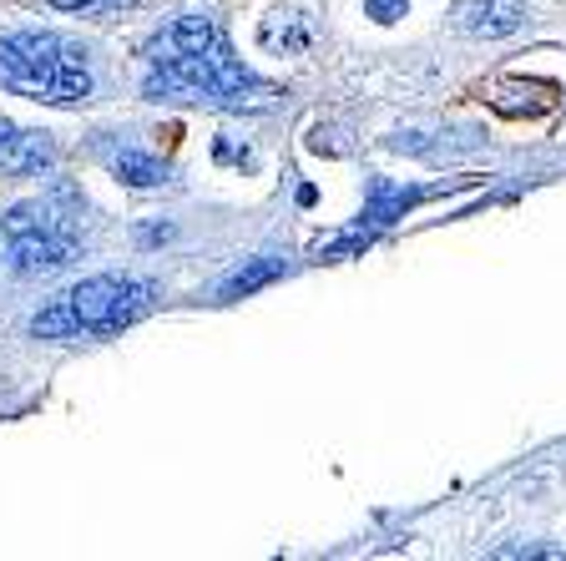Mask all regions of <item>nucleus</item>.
Returning a JSON list of instances; mask_svg holds the SVG:
<instances>
[{"instance_id": "13", "label": "nucleus", "mask_w": 566, "mask_h": 561, "mask_svg": "<svg viewBox=\"0 0 566 561\" xmlns=\"http://www.w3.org/2000/svg\"><path fill=\"white\" fill-rule=\"evenodd\" d=\"M56 11H82V6H96V0H51Z\"/></svg>"}, {"instance_id": "2", "label": "nucleus", "mask_w": 566, "mask_h": 561, "mask_svg": "<svg viewBox=\"0 0 566 561\" xmlns=\"http://www.w3.org/2000/svg\"><path fill=\"white\" fill-rule=\"evenodd\" d=\"M66 61V41L51 31H15L0 41V86L6 92H21L46 102L51 92V76L61 71Z\"/></svg>"}, {"instance_id": "7", "label": "nucleus", "mask_w": 566, "mask_h": 561, "mask_svg": "<svg viewBox=\"0 0 566 561\" xmlns=\"http://www.w3.org/2000/svg\"><path fill=\"white\" fill-rule=\"evenodd\" d=\"M86 96H92V71H86L82 51L66 46V61H61V71L51 76L46 102L51 106H76V102H86Z\"/></svg>"}, {"instance_id": "6", "label": "nucleus", "mask_w": 566, "mask_h": 561, "mask_svg": "<svg viewBox=\"0 0 566 561\" xmlns=\"http://www.w3.org/2000/svg\"><path fill=\"white\" fill-rule=\"evenodd\" d=\"M526 25V6L521 0H475L465 11V31L485 35V41H501V35H516Z\"/></svg>"}, {"instance_id": "3", "label": "nucleus", "mask_w": 566, "mask_h": 561, "mask_svg": "<svg viewBox=\"0 0 566 561\" xmlns=\"http://www.w3.org/2000/svg\"><path fill=\"white\" fill-rule=\"evenodd\" d=\"M76 243L66 233H56V222H41V228H25V233H11V269L21 279H35V273H56L71 263Z\"/></svg>"}, {"instance_id": "12", "label": "nucleus", "mask_w": 566, "mask_h": 561, "mask_svg": "<svg viewBox=\"0 0 566 561\" xmlns=\"http://www.w3.org/2000/svg\"><path fill=\"white\" fill-rule=\"evenodd\" d=\"M163 238H172V228H167V222H163V228H142V243H163Z\"/></svg>"}, {"instance_id": "1", "label": "nucleus", "mask_w": 566, "mask_h": 561, "mask_svg": "<svg viewBox=\"0 0 566 561\" xmlns=\"http://www.w3.org/2000/svg\"><path fill=\"white\" fill-rule=\"evenodd\" d=\"M66 304L82 324V334H112V329H127L137 314L153 309V283L96 273V279H82L66 293Z\"/></svg>"}, {"instance_id": "5", "label": "nucleus", "mask_w": 566, "mask_h": 561, "mask_svg": "<svg viewBox=\"0 0 566 561\" xmlns=\"http://www.w3.org/2000/svg\"><path fill=\"white\" fill-rule=\"evenodd\" d=\"M212 46H218V25L208 15H182V21L167 25L153 51H157V61H172V56H202Z\"/></svg>"}, {"instance_id": "10", "label": "nucleus", "mask_w": 566, "mask_h": 561, "mask_svg": "<svg viewBox=\"0 0 566 561\" xmlns=\"http://www.w3.org/2000/svg\"><path fill=\"white\" fill-rule=\"evenodd\" d=\"M112 167H117V177L122 183H132V187H163L167 183V167L157 163V157H147V153H122Z\"/></svg>"}, {"instance_id": "9", "label": "nucleus", "mask_w": 566, "mask_h": 561, "mask_svg": "<svg viewBox=\"0 0 566 561\" xmlns=\"http://www.w3.org/2000/svg\"><path fill=\"white\" fill-rule=\"evenodd\" d=\"M31 334L35 340H71V334H82V324H76L66 299H51V304L31 319Z\"/></svg>"}, {"instance_id": "4", "label": "nucleus", "mask_w": 566, "mask_h": 561, "mask_svg": "<svg viewBox=\"0 0 566 561\" xmlns=\"http://www.w3.org/2000/svg\"><path fill=\"white\" fill-rule=\"evenodd\" d=\"M51 163H56V147H51L46 132H25L15 122H0V173L31 177L46 173Z\"/></svg>"}, {"instance_id": "14", "label": "nucleus", "mask_w": 566, "mask_h": 561, "mask_svg": "<svg viewBox=\"0 0 566 561\" xmlns=\"http://www.w3.org/2000/svg\"><path fill=\"white\" fill-rule=\"evenodd\" d=\"M102 6H117V11H122V6H137V0H102Z\"/></svg>"}, {"instance_id": "8", "label": "nucleus", "mask_w": 566, "mask_h": 561, "mask_svg": "<svg viewBox=\"0 0 566 561\" xmlns=\"http://www.w3.org/2000/svg\"><path fill=\"white\" fill-rule=\"evenodd\" d=\"M283 273V258H253L248 269H238L233 279L218 289V299H238V293H253V289H263V283H273Z\"/></svg>"}, {"instance_id": "11", "label": "nucleus", "mask_w": 566, "mask_h": 561, "mask_svg": "<svg viewBox=\"0 0 566 561\" xmlns=\"http://www.w3.org/2000/svg\"><path fill=\"white\" fill-rule=\"evenodd\" d=\"M410 11V0H369V15H375V21H400V15Z\"/></svg>"}]
</instances>
